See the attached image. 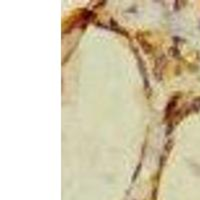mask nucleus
<instances>
[{
	"instance_id": "f257e3e1",
	"label": "nucleus",
	"mask_w": 200,
	"mask_h": 200,
	"mask_svg": "<svg viewBox=\"0 0 200 200\" xmlns=\"http://www.w3.org/2000/svg\"><path fill=\"white\" fill-rule=\"evenodd\" d=\"M165 63V60H164V57H161V58H158L156 60V63H155V69H154V73L157 77V79L161 78V71H162V68H163V65Z\"/></svg>"
},
{
	"instance_id": "f03ea898",
	"label": "nucleus",
	"mask_w": 200,
	"mask_h": 200,
	"mask_svg": "<svg viewBox=\"0 0 200 200\" xmlns=\"http://www.w3.org/2000/svg\"><path fill=\"white\" fill-rule=\"evenodd\" d=\"M176 103H177V99H176V98H173V99H171V100L169 101V103L167 104L166 109H165V115H166L165 118H166V119H167L168 117H170V115H171V113H172L174 107L176 106Z\"/></svg>"
},
{
	"instance_id": "7ed1b4c3",
	"label": "nucleus",
	"mask_w": 200,
	"mask_h": 200,
	"mask_svg": "<svg viewBox=\"0 0 200 200\" xmlns=\"http://www.w3.org/2000/svg\"><path fill=\"white\" fill-rule=\"evenodd\" d=\"M110 24H111V28H112L114 31H116L117 33H120V34H124V35H126V37H128V34H127V33H126L124 30H122L121 28H119V26L117 25V23L115 22V20H114V19H111Z\"/></svg>"
},
{
	"instance_id": "20e7f679",
	"label": "nucleus",
	"mask_w": 200,
	"mask_h": 200,
	"mask_svg": "<svg viewBox=\"0 0 200 200\" xmlns=\"http://www.w3.org/2000/svg\"><path fill=\"white\" fill-rule=\"evenodd\" d=\"M82 18L84 21H90L93 18V12L90 10H84V12H82Z\"/></svg>"
},
{
	"instance_id": "39448f33",
	"label": "nucleus",
	"mask_w": 200,
	"mask_h": 200,
	"mask_svg": "<svg viewBox=\"0 0 200 200\" xmlns=\"http://www.w3.org/2000/svg\"><path fill=\"white\" fill-rule=\"evenodd\" d=\"M140 43H141V46L143 48V50L146 52V53H150L151 50H152V47L149 43H147L146 41H143V40H140Z\"/></svg>"
},
{
	"instance_id": "423d86ee",
	"label": "nucleus",
	"mask_w": 200,
	"mask_h": 200,
	"mask_svg": "<svg viewBox=\"0 0 200 200\" xmlns=\"http://www.w3.org/2000/svg\"><path fill=\"white\" fill-rule=\"evenodd\" d=\"M169 54H170L172 57H174V58H178V57L180 56V52H179V50H178L176 47H171V48L169 49Z\"/></svg>"
},
{
	"instance_id": "0eeeda50",
	"label": "nucleus",
	"mask_w": 200,
	"mask_h": 200,
	"mask_svg": "<svg viewBox=\"0 0 200 200\" xmlns=\"http://www.w3.org/2000/svg\"><path fill=\"white\" fill-rule=\"evenodd\" d=\"M192 109H193L194 111H198V110L200 109V99H196V100H195V102H194L193 105H192Z\"/></svg>"
},
{
	"instance_id": "6e6552de",
	"label": "nucleus",
	"mask_w": 200,
	"mask_h": 200,
	"mask_svg": "<svg viewBox=\"0 0 200 200\" xmlns=\"http://www.w3.org/2000/svg\"><path fill=\"white\" fill-rule=\"evenodd\" d=\"M172 145H173V142H172L171 140H169V144H168V142H167V144H166V146H165V150H166V151H169V150L171 149Z\"/></svg>"
},
{
	"instance_id": "1a4fd4ad",
	"label": "nucleus",
	"mask_w": 200,
	"mask_h": 200,
	"mask_svg": "<svg viewBox=\"0 0 200 200\" xmlns=\"http://www.w3.org/2000/svg\"><path fill=\"white\" fill-rule=\"evenodd\" d=\"M172 129H173V125L170 123L169 125H168V127H167V130H166V134H170L171 133V131H172Z\"/></svg>"
}]
</instances>
